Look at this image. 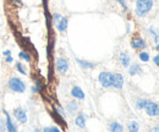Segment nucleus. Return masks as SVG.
Returning <instances> with one entry per match:
<instances>
[{
    "label": "nucleus",
    "mask_w": 159,
    "mask_h": 132,
    "mask_svg": "<svg viewBox=\"0 0 159 132\" xmlns=\"http://www.w3.org/2000/svg\"><path fill=\"white\" fill-rule=\"evenodd\" d=\"M154 1L153 0H137L136 1V12L138 16H145L147 15L152 7H153Z\"/></svg>",
    "instance_id": "nucleus-1"
},
{
    "label": "nucleus",
    "mask_w": 159,
    "mask_h": 132,
    "mask_svg": "<svg viewBox=\"0 0 159 132\" xmlns=\"http://www.w3.org/2000/svg\"><path fill=\"white\" fill-rule=\"evenodd\" d=\"M7 87L12 92H16V93H23L26 91V85L18 77H11L7 82Z\"/></svg>",
    "instance_id": "nucleus-2"
},
{
    "label": "nucleus",
    "mask_w": 159,
    "mask_h": 132,
    "mask_svg": "<svg viewBox=\"0 0 159 132\" xmlns=\"http://www.w3.org/2000/svg\"><path fill=\"white\" fill-rule=\"evenodd\" d=\"M98 80H99V83H100L104 88H109V87H111L113 74L107 72V71H103V72H100V74H99Z\"/></svg>",
    "instance_id": "nucleus-3"
},
{
    "label": "nucleus",
    "mask_w": 159,
    "mask_h": 132,
    "mask_svg": "<svg viewBox=\"0 0 159 132\" xmlns=\"http://www.w3.org/2000/svg\"><path fill=\"white\" fill-rule=\"evenodd\" d=\"M146 110V113L149 115V116H158L159 114V107L157 103L154 102H151V100H147L146 102V105L143 108Z\"/></svg>",
    "instance_id": "nucleus-4"
},
{
    "label": "nucleus",
    "mask_w": 159,
    "mask_h": 132,
    "mask_svg": "<svg viewBox=\"0 0 159 132\" xmlns=\"http://www.w3.org/2000/svg\"><path fill=\"white\" fill-rule=\"evenodd\" d=\"M56 70L61 75L66 74L68 70H69V61H68V59H65V58H58L56 59Z\"/></svg>",
    "instance_id": "nucleus-5"
},
{
    "label": "nucleus",
    "mask_w": 159,
    "mask_h": 132,
    "mask_svg": "<svg viewBox=\"0 0 159 132\" xmlns=\"http://www.w3.org/2000/svg\"><path fill=\"white\" fill-rule=\"evenodd\" d=\"M14 115H15V118H16V120H17L18 123H21V124H26V123H27V114H26V110L22 109L21 107H18V108L15 109Z\"/></svg>",
    "instance_id": "nucleus-6"
},
{
    "label": "nucleus",
    "mask_w": 159,
    "mask_h": 132,
    "mask_svg": "<svg viewBox=\"0 0 159 132\" xmlns=\"http://www.w3.org/2000/svg\"><path fill=\"white\" fill-rule=\"evenodd\" d=\"M111 87L121 89L124 87V77L121 74H113V81H111Z\"/></svg>",
    "instance_id": "nucleus-7"
},
{
    "label": "nucleus",
    "mask_w": 159,
    "mask_h": 132,
    "mask_svg": "<svg viewBox=\"0 0 159 132\" xmlns=\"http://www.w3.org/2000/svg\"><path fill=\"white\" fill-rule=\"evenodd\" d=\"M131 47L134 49H145L146 48V42L140 37H135L131 40Z\"/></svg>",
    "instance_id": "nucleus-8"
},
{
    "label": "nucleus",
    "mask_w": 159,
    "mask_h": 132,
    "mask_svg": "<svg viewBox=\"0 0 159 132\" xmlns=\"http://www.w3.org/2000/svg\"><path fill=\"white\" fill-rule=\"evenodd\" d=\"M71 96L75 98V99H84V93L82 91V88L79 87V86H74L71 88Z\"/></svg>",
    "instance_id": "nucleus-9"
},
{
    "label": "nucleus",
    "mask_w": 159,
    "mask_h": 132,
    "mask_svg": "<svg viewBox=\"0 0 159 132\" xmlns=\"http://www.w3.org/2000/svg\"><path fill=\"white\" fill-rule=\"evenodd\" d=\"M4 114L6 115V123H5V124H6V130L9 132H17V126L12 124L11 118H10V114H9L6 110H4Z\"/></svg>",
    "instance_id": "nucleus-10"
},
{
    "label": "nucleus",
    "mask_w": 159,
    "mask_h": 132,
    "mask_svg": "<svg viewBox=\"0 0 159 132\" xmlns=\"http://www.w3.org/2000/svg\"><path fill=\"white\" fill-rule=\"evenodd\" d=\"M55 26H56V28H58L60 32L66 31V28H68V17L61 16V17L55 22Z\"/></svg>",
    "instance_id": "nucleus-11"
},
{
    "label": "nucleus",
    "mask_w": 159,
    "mask_h": 132,
    "mask_svg": "<svg viewBox=\"0 0 159 132\" xmlns=\"http://www.w3.org/2000/svg\"><path fill=\"white\" fill-rule=\"evenodd\" d=\"M119 61L120 64L124 66V67H129L130 66V62H131V59H130V55L127 53H121L119 55Z\"/></svg>",
    "instance_id": "nucleus-12"
},
{
    "label": "nucleus",
    "mask_w": 159,
    "mask_h": 132,
    "mask_svg": "<svg viewBox=\"0 0 159 132\" xmlns=\"http://www.w3.org/2000/svg\"><path fill=\"white\" fill-rule=\"evenodd\" d=\"M142 72V69L138 64H132L131 66H129V74L131 76H135V75H140Z\"/></svg>",
    "instance_id": "nucleus-13"
},
{
    "label": "nucleus",
    "mask_w": 159,
    "mask_h": 132,
    "mask_svg": "<svg viewBox=\"0 0 159 132\" xmlns=\"http://www.w3.org/2000/svg\"><path fill=\"white\" fill-rule=\"evenodd\" d=\"M79 108H80L79 103L74 100V102H70V103L68 104V107H66V110H68L70 114H75V113L79 110Z\"/></svg>",
    "instance_id": "nucleus-14"
},
{
    "label": "nucleus",
    "mask_w": 159,
    "mask_h": 132,
    "mask_svg": "<svg viewBox=\"0 0 159 132\" xmlns=\"http://www.w3.org/2000/svg\"><path fill=\"white\" fill-rule=\"evenodd\" d=\"M75 124L80 129H84L86 127V116L83 114H80L79 116L76 118V120H75Z\"/></svg>",
    "instance_id": "nucleus-15"
},
{
    "label": "nucleus",
    "mask_w": 159,
    "mask_h": 132,
    "mask_svg": "<svg viewBox=\"0 0 159 132\" xmlns=\"http://www.w3.org/2000/svg\"><path fill=\"white\" fill-rule=\"evenodd\" d=\"M76 61H77V64H79L80 66L83 67V69H93V67H95L94 64L88 62V61H84V60H81V59H76Z\"/></svg>",
    "instance_id": "nucleus-16"
},
{
    "label": "nucleus",
    "mask_w": 159,
    "mask_h": 132,
    "mask_svg": "<svg viewBox=\"0 0 159 132\" xmlns=\"http://www.w3.org/2000/svg\"><path fill=\"white\" fill-rule=\"evenodd\" d=\"M109 130H110V132H121L124 131V127L119 124V123H111L110 124V126H109Z\"/></svg>",
    "instance_id": "nucleus-17"
},
{
    "label": "nucleus",
    "mask_w": 159,
    "mask_h": 132,
    "mask_svg": "<svg viewBox=\"0 0 159 132\" xmlns=\"http://www.w3.org/2000/svg\"><path fill=\"white\" fill-rule=\"evenodd\" d=\"M127 129L130 132H137L140 130V126H138V123L137 121H130L129 125H127Z\"/></svg>",
    "instance_id": "nucleus-18"
},
{
    "label": "nucleus",
    "mask_w": 159,
    "mask_h": 132,
    "mask_svg": "<svg viewBox=\"0 0 159 132\" xmlns=\"http://www.w3.org/2000/svg\"><path fill=\"white\" fill-rule=\"evenodd\" d=\"M138 56H140V60L143 61V62H147V61H149V59H151V58H149V54H148L147 51H141Z\"/></svg>",
    "instance_id": "nucleus-19"
},
{
    "label": "nucleus",
    "mask_w": 159,
    "mask_h": 132,
    "mask_svg": "<svg viewBox=\"0 0 159 132\" xmlns=\"http://www.w3.org/2000/svg\"><path fill=\"white\" fill-rule=\"evenodd\" d=\"M146 102H147V99H137V102H136V108L140 109V110H143V108H145V105H146Z\"/></svg>",
    "instance_id": "nucleus-20"
},
{
    "label": "nucleus",
    "mask_w": 159,
    "mask_h": 132,
    "mask_svg": "<svg viewBox=\"0 0 159 132\" xmlns=\"http://www.w3.org/2000/svg\"><path fill=\"white\" fill-rule=\"evenodd\" d=\"M18 56H20L21 59L26 60V61H31V56H29V54H28V53H26V51H20Z\"/></svg>",
    "instance_id": "nucleus-21"
},
{
    "label": "nucleus",
    "mask_w": 159,
    "mask_h": 132,
    "mask_svg": "<svg viewBox=\"0 0 159 132\" xmlns=\"http://www.w3.org/2000/svg\"><path fill=\"white\" fill-rule=\"evenodd\" d=\"M60 129L59 127H55V126H52V127H45L44 132H59Z\"/></svg>",
    "instance_id": "nucleus-22"
},
{
    "label": "nucleus",
    "mask_w": 159,
    "mask_h": 132,
    "mask_svg": "<svg viewBox=\"0 0 159 132\" xmlns=\"http://www.w3.org/2000/svg\"><path fill=\"white\" fill-rule=\"evenodd\" d=\"M16 67H17V70L20 71V74L26 75V71L23 70V67H22V64H21V62H16Z\"/></svg>",
    "instance_id": "nucleus-23"
},
{
    "label": "nucleus",
    "mask_w": 159,
    "mask_h": 132,
    "mask_svg": "<svg viewBox=\"0 0 159 132\" xmlns=\"http://www.w3.org/2000/svg\"><path fill=\"white\" fill-rule=\"evenodd\" d=\"M5 129H6V124L2 120H0V131H4Z\"/></svg>",
    "instance_id": "nucleus-24"
},
{
    "label": "nucleus",
    "mask_w": 159,
    "mask_h": 132,
    "mask_svg": "<svg viewBox=\"0 0 159 132\" xmlns=\"http://www.w3.org/2000/svg\"><path fill=\"white\" fill-rule=\"evenodd\" d=\"M116 1H119V2H120V5H121V6H122V7L125 9V10L127 9V6H126V2H125V0H116Z\"/></svg>",
    "instance_id": "nucleus-25"
},
{
    "label": "nucleus",
    "mask_w": 159,
    "mask_h": 132,
    "mask_svg": "<svg viewBox=\"0 0 159 132\" xmlns=\"http://www.w3.org/2000/svg\"><path fill=\"white\" fill-rule=\"evenodd\" d=\"M12 61H14V59H12V56H11V55H7V56H6V62H9V64H11Z\"/></svg>",
    "instance_id": "nucleus-26"
},
{
    "label": "nucleus",
    "mask_w": 159,
    "mask_h": 132,
    "mask_svg": "<svg viewBox=\"0 0 159 132\" xmlns=\"http://www.w3.org/2000/svg\"><path fill=\"white\" fill-rule=\"evenodd\" d=\"M153 61H154L156 65H159V55H156V56L153 58Z\"/></svg>",
    "instance_id": "nucleus-27"
},
{
    "label": "nucleus",
    "mask_w": 159,
    "mask_h": 132,
    "mask_svg": "<svg viewBox=\"0 0 159 132\" xmlns=\"http://www.w3.org/2000/svg\"><path fill=\"white\" fill-rule=\"evenodd\" d=\"M4 55H5V56H7V55H11V51H10V50H5V51H4Z\"/></svg>",
    "instance_id": "nucleus-28"
}]
</instances>
